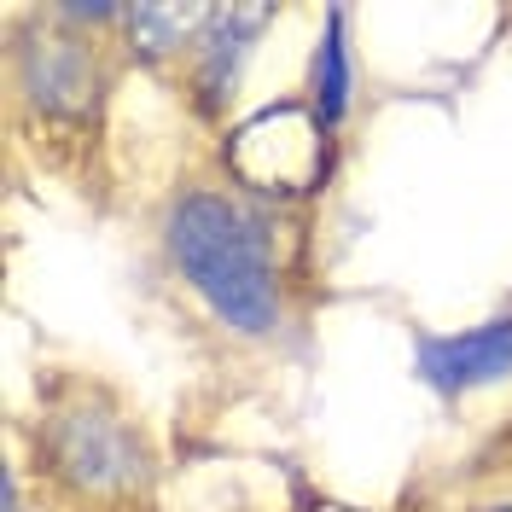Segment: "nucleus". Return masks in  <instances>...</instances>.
I'll use <instances>...</instances> for the list:
<instances>
[{
  "mask_svg": "<svg viewBox=\"0 0 512 512\" xmlns=\"http://www.w3.org/2000/svg\"><path fill=\"white\" fill-rule=\"evenodd\" d=\"M315 512H355V507H338V501H326V507H315Z\"/></svg>",
  "mask_w": 512,
  "mask_h": 512,
  "instance_id": "6e6552de",
  "label": "nucleus"
},
{
  "mask_svg": "<svg viewBox=\"0 0 512 512\" xmlns=\"http://www.w3.org/2000/svg\"><path fill=\"white\" fill-rule=\"evenodd\" d=\"M227 169L256 192H309L326 169V123L309 105H268L233 128Z\"/></svg>",
  "mask_w": 512,
  "mask_h": 512,
  "instance_id": "f03ea898",
  "label": "nucleus"
},
{
  "mask_svg": "<svg viewBox=\"0 0 512 512\" xmlns=\"http://www.w3.org/2000/svg\"><path fill=\"white\" fill-rule=\"evenodd\" d=\"M210 18H216V6H128L123 30H128V47H140L146 59H163L198 30H210Z\"/></svg>",
  "mask_w": 512,
  "mask_h": 512,
  "instance_id": "423d86ee",
  "label": "nucleus"
},
{
  "mask_svg": "<svg viewBox=\"0 0 512 512\" xmlns=\"http://www.w3.org/2000/svg\"><path fill=\"white\" fill-rule=\"evenodd\" d=\"M419 373L437 390H483V384L512 373V320H489L454 338H425L419 344Z\"/></svg>",
  "mask_w": 512,
  "mask_h": 512,
  "instance_id": "20e7f679",
  "label": "nucleus"
},
{
  "mask_svg": "<svg viewBox=\"0 0 512 512\" xmlns=\"http://www.w3.org/2000/svg\"><path fill=\"white\" fill-rule=\"evenodd\" d=\"M483 512H512V507H483Z\"/></svg>",
  "mask_w": 512,
  "mask_h": 512,
  "instance_id": "1a4fd4ad",
  "label": "nucleus"
},
{
  "mask_svg": "<svg viewBox=\"0 0 512 512\" xmlns=\"http://www.w3.org/2000/svg\"><path fill=\"white\" fill-rule=\"evenodd\" d=\"M350 105V47H344V18H326V41L315 47V117L326 128Z\"/></svg>",
  "mask_w": 512,
  "mask_h": 512,
  "instance_id": "0eeeda50",
  "label": "nucleus"
},
{
  "mask_svg": "<svg viewBox=\"0 0 512 512\" xmlns=\"http://www.w3.org/2000/svg\"><path fill=\"white\" fill-rule=\"evenodd\" d=\"M24 82L53 111H82L94 99V59L76 35H41L24 47Z\"/></svg>",
  "mask_w": 512,
  "mask_h": 512,
  "instance_id": "39448f33",
  "label": "nucleus"
},
{
  "mask_svg": "<svg viewBox=\"0 0 512 512\" xmlns=\"http://www.w3.org/2000/svg\"><path fill=\"white\" fill-rule=\"evenodd\" d=\"M53 466H59V478L70 489H82V495H117V489H134L140 483V443H134V431H128L117 414H105V408H76V414H64L53 425Z\"/></svg>",
  "mask_w": 512,
  "mask_h": 512,
  "instance_id": "7ed1b4c3",
  "label": "nucleus"
},
{
  "mask_svg": "<svg viewBox=\"0 0 512 512\" xmlns=\"http://www.w3.org/2000/svg\"><path fill=\"white\" fill-rule=\"evenodd\" d=\"M169 256L187 274V286L239 332H268L280 315V280L274 251L256 216H245L233 198L192 192L169 216Z\"/></svg>",
  "mask_w": 512,
  "mask_h": 512,
  "instance_id": "f257e3e1",
  "label": "nucleus"
}]
</instances>
